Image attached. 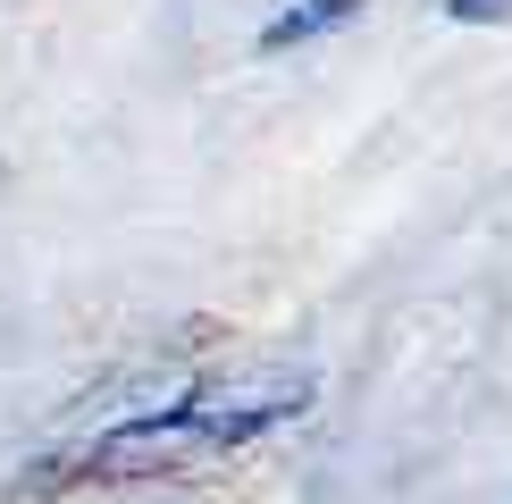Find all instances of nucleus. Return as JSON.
I'll list each match as a JSON object with an SVG mask.
<instances>
[{
  "label": "nucleus",
  "instance_id": "nucleus-1",
  "mask_svg": "<svg viewBox=\"0 0 512 504\" xmlns=\"http://www.w3.org/2000/svg\"><path fill=\"white\" fill-rule=\"evenodd\" d=\"M311 404V370H227V378H194L168 387L160 404H135L126 420L93 429L68 454L76 479H143V471H202L219 454L261 446L269 429L303 420Z\"/></svg>",
  "mask_w": 512,
  "mask_h": 504
},
{
  "label": "nucleus",
  "instance_id": "nucleus-3",
  "mask_svg": "<svg viewBox=\"0 0 512 504\" xmlns=\"http://www.w3.org/2000/svg\"><path fill=\"white\" fill-rule=\"evenodd\" d=\"M445 17H462V26H504L512 17V0H437Z\"/></svg>",
  "mask_w": 512,
  "mask_h": 504
},
{
  "label": "nucleus",
  "instance_id": "nucleus-2",
  "mask_svg": "<svg viewBox=\"0 0 512 504\" xmlns=\"http://www.w3.org/2000/svg\"><path fill=\"white\" fill-rule=\"evenodd\" d=\"M361 9H370V0H286V9L261 26V51H303V42L336 34V26H353Z\"/></svg>",
  "mask_w": 512,
  "mask_h": 504
}]
</instances>
